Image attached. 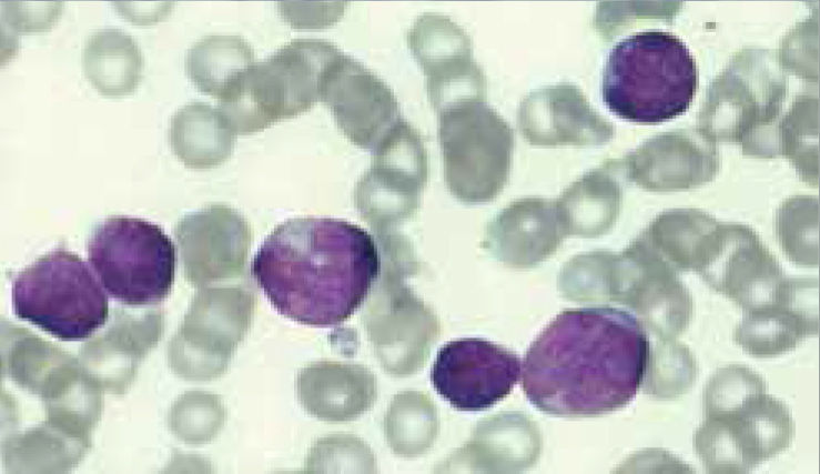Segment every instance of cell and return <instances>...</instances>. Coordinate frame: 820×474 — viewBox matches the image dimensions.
Instances as JSON below:
<instances>
[{
    "instance_id": "cell-1",
    "label": "cell",
    "mask_w": 820,
    "mask_h": 474,
    "mask_svg": "<svg viewBox=\"0 0 820 474\" xmlns=\"http://www.w3.org/2000/svg\"><path fill=\"white\" fill-rule=\"evenodd\" d=\"M650 352L645 329L626 310H565L526 352L522 386L528 401L549 415L608 414L634 400Z\"/></svg>"
},
{
    "instance_id": "cell-2",
    "label": "cell",
    "mask_w": 820,
    "mask_h": 474,
    "mask_svg": "<svg viewBox=\"0 0 820 474\" xmlns=\"http://www.w3.org/2000/svg\"><path fill=\"white\" fill-rule=\"evenodd\" d=\"M376 239L346 220L301 216L279 224L251 264L252 275L283 315L327 326L346 320L381 273Z\"/></svg>"
},
{
    "instance_id": "cell-3",
    "label": "cell",
    "mask_w": 820,
    "mask_h": 474,
    "mask_svg": "<svg viewBox=\"0 0 820 474\" xmlns=\"http://www.w3.org/2000/svg\"><path fill=\"white\" fill-rule=\"evenodd\" d=\"M697 87V64L685 42L670 32L648 30L628 36L611 49L601 94L617 117L657 124L685 113Z\"/></svg>"
},
{
    "instance_id": "cell-4",
    "label": "cell",
    "mask_w": 820,
    "mask_h": 474,
    "mask_svg": "<svg viewBox=\"0 0 820 474\" xmlns=\"http://www.w3.org/2000/svg\"><path fill=\"white\" fill-rule=\"evenodd\" d=\"M340 52L327 40L294 39L243 71L217 109L240 133L302 113L320 100L323 73Z\"/></svg>"
},
{
    "instance_id": "cell-5",
    "label": "cell",
    "mask_w": 820,
    "mask_h": 474,
    "mask_svg": "<svg viewBox=\"0 0 820 474\" xmlns=\"http://www.w3.org/2000/svg\"><path fill=\"white\" fill-rule=\"evenodd\" d=\"M16 315L62 341H80L102 326L108 297L88 264L54 249L20 271L12 283Z\"/></svg>"
},
{
    "instance_id": "cell-6",
    "label": "cell",
    "mask_w": 820,
    "mask_h": 474,
    "mask_svg": "<svg viewBox=\"0 0 820 474\" xmlns=\"http://www.w3.org/2000/svg\"><path fill=\"white\" fill-rule=\"evenodd\" d=\"M88 258L107 292L128 305L163 300L175 275V248L164 230L148 220L113 215L99 223Z\"/></svg>"
},
{
    "instance_id": "cell-7",
    "label": "cell",
    "mask_w": 820,
    "mask_h": 474,
    "mask_svg": "<svg viewBox=\"0 0 820 474\" xmlns=\"http://www.w3.org/2000/svg\"><path fill=\"white\" fill-rule=\"evenodd\" d=\"M793 436L788 407L760 390L731 405L705 411L694 448L708 473H748L788 448Z\"/></svg>"
},
{
    "instance_id": "cell-8",
    "label": "cell",
    "mask_w": 820,
    "mask_h": 474,
    "mask_svg": "<svg viewBox=\"0 0 820 474\" xmlns=\"http://www.w3.org/2000/svg\"><path fill=\"white\" fill-rule=\"evenodd\" d=\"M520 372L522 361L514 352L485 339L462 337L439 349L431 381L453 407L477 412L504 400Z\"/></svg>"
},
{
    "instance_id": "cell-9",
    "label": "cell",
    "mask_w": 820,
    "mask_h": 474,
    "mask_svg": "<svg viewBox=\"0 0 820 474\" xmlns=\"http://www.w3.org/2000/svg\"><path fill=\"white\" fill-rule=\"evenodd\" d=\"M320 100L331 109L343 132L364 148L377 142L383 129L397 113L392 90L342 51L323 73Z\"/></svg>"
},
{
    "instance_id": "cell-10",
    "label": "cell",
    "mask_w": 820,
    "mask_h": 474,
    "mask_svg": "<svg viewBox=\"0 0 820 474\" xmlns=\"http://www.w3.org/2000/svg\"><path fill=\"white\" fill-rule=\"evenodd\" d=\"M787 92V80L775 56L763 49L737 52L707 91L709 110L738 114L748 120L779 110Z\"/></svg>"
},
{
    "instance_id": "cell-11",
    "label": "cell",
    "mask_w": 820,
    "mask_h": 474,
    "mask_svg": "<svg viewBox=\"0 0 820 474\" xmlns=\"http://www.w3.org/2000/svg\"><path fill=\"white\" fill-rule=\"evenodd\" d=\"M296 393L307 412L327 421H347L365 412L376 396L374 375L358 364L322 361L296 377Z\"/></svg>"
},
{
    "instance_id": "cell-12",
    "label": "cell",
    "mask_w": 820,
    "mask_h": 474,
    "mask_svg": "<svg viewBox=\"0 0 820 474\" xmlns=\"http://www.w3.org/2000/svg\"><path fill=\"white\" fill-rule=\"evenodd\" d=\"M175 233L189 263L217 275L241 266L251 242L247 222L225 205H211L186 215Z\"/></svg>"
},
{
    "instance_id": "cell-13",
    "label": "cell",
    "mask_w": 820,
    "mask_h": 474,
    "mask_svg": "<svg viewBox=\"0 0 820 474\" xmlns=\"http://www.w3.org/2000/svg\"><path fill=\"white\" fill-rule=\"evenodd\" d=\"M463 38L453 23L435 14L418 18L408 33L409 47L427 77L428 95L435 104L454 95L459 82L479 87L478 71L460 72L472 68L469 62L459 64L457 46Z\"/></svg>"
},
{
    "instance_id": "cell-14",
    "label": "cell",
    "mask_w": 820,
    "mask_h": 474,
    "mask_svg": "<svg viewBox=\"0 0 820 474\" xmlns=\"http://www.w3.org/2000/svg\"><path fill=\"white\" fill-rule=\"evenodd\" d=\"M83 69L88 80L104 95L132 92L142 72V54L134 39L120 29H101L85 41Z\"/></svg>"
},
{
    "instance_id": "cell-15",
    "label": "cell",
    "mask_w": 820,
    "mask_h": 474,
    "mask_svg": "<svg viewBox=\"0 0 820 474\" xmlns=\"http://www.w3.org/2000/svg\"><path fill=\"white\" fill-rule=\"evenodd\" d=\"M233 132L217 108L191 102L172 118L170 139L174 151L186 164L210 167L229 155Z\"/></svg>"
},
{
    "instance_id": "cell-16",
    "label": "cell",
    "mask_w": 820,
    "mask_h": 474,
    "mask_svg": "<svg viewBox=\"0 0 820 474\" xmlns=\"http://www.w3.org/2000/svg\"><path fill=\"white\" fill-rule=\"evenodd\" d=\"M252 63L251 46L232 34L206 36L191 47L185 58V69L193 83L217 99Z\"/></svg>"
}]
</instances>
